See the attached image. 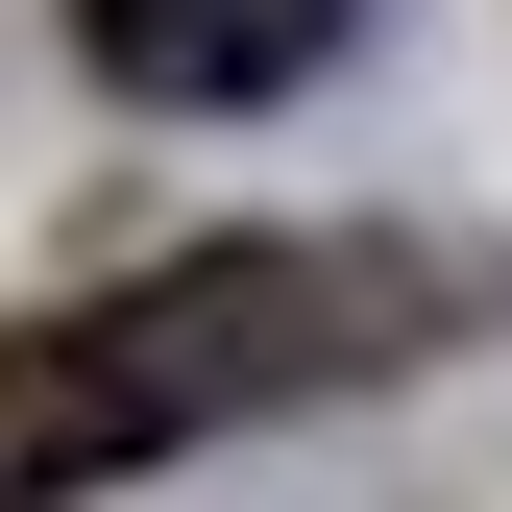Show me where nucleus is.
Masks as SVG:
<instances>
[{"mask_svg":"<svg viewBox=\"0 0 512 512\" xmlns=\"http://www.w3.org/2000/svg\"><path fill=\"white\" fill-rule=\"evenodd\" d=\"M342 25H366V0H74V49H98V74L122 98H293V74H342Z\"/></svg>","mask_w":512,"mask_h":512,"instance_id":"obj_2","label":"nucleus"},{"mask_svg":"<svg viewBox=\"0 0 512 512\" xmlns=\"http://www.w3.org/2000/svg\"><path fill=\"white\" fill-rule=\"evenodd\" d=\"M342 366H391V269H342V244H196L147 293L0 317V512H74L269 391H342Z\"/></svg>","mask_w":512,"mask_h":512,"instance_id":"obj_1","label":"nucleus"}]
</instances>
